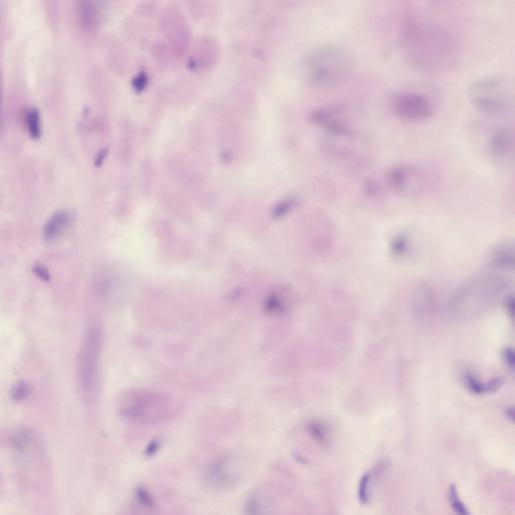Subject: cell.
<instances>
[{
  "label": "cell",
  "mask_w": 515,
  "mask_h": 515,
  "mask_svg": "<svg viewBox=\"0 0 515 515\" xmlns=\"http://www.w3.org/2000/svg\"><path fill=\"white\" fill-rule=\"evenodd\" d=\"M28 394H30V387L25 382H18L14 384L13 389H11V398L14 401H23L28 398Z\"/></svg>",
  "instance_id": "18"
},
{
  "label": "cell",
  "mask_w": 515,
  "mask_h": 515,
  "mask_svg": "<svg viewBox=\"0 0 515 515\" xmlns=\"http://www.w3.org/2000/svg\"><path fill=\"white\" fill-rule=\"evenodd\" d=\"M240 467L235 457L223 455L216 458L205 472V481L210 488L226 491L240 481Z\"/></svg>",
  "instance_id": "9"
},
{
  "label": "cell",
  "mask_w": 515,
  "mask_h": 515,
  "mask_svg": "<svg viewBox=\"0 0 515 515\" xmlns=\"http://www.w3.org/2000/svg\"><path fill=\"white\" fill-rule=\"evenodd\" d=\"M311 121L325 130L328 135L332 137H346L351 138L353 136V130L351 123L346 116L339 110L332 108H320L311 113Z\"/></svg>",
  "instance_id": "11"
},
{
  "label": "cell",
  "mask_w": 515,
  "mask_h": 515,
  "mask_svg": "<svg viewBox=\"0 0 515 515\" xmlns=\"http://www.w3.org/2000/svg\"><path fill=\"white\" fill-rule=\"evenodd\" d=\"M372 475L370 472H366L361 476L360 484H358V496L361 504H368L372 498Z\"/></svg>",
  "instance_id": "16"
},
{
  "label": "cell",
  "mask_w": 515,
  "mask_h": 515,
  "mask_svg": "<svg viewBox=\"0 0 515 515\" xmlns=\"http://www.w3.org/2000/svg\"><path fill=\"white\" fill-rule=\"evenodd\" d=\"M468 100L482 114L499 117L514 110V82L495 75L474 80L467 88Z\"/></svg>",
  "instance_id": "3"
},
{
  "label": "cell",
  "mask_w": 515,
  "mask_h": 515,
  "mask_svg": "<svg viewBox=\"0 0 515 515\" xmlns=\"http://www.w3.org/2000/svg\"><path fill=\"white\" fill-rule=\"evenodd\" d=\"M0 120H1V107H0Z\"/></svg>",
  "instance_id": "21"
},
{
  "label": "cell",
  "mask_w": 515,
  "mask_h": 515,
  "mask_svg": "<svg viewBox=\"0 0 515 515\" xmlns=\"http://www.w3.org/2000/svg\"><path fill=\"white\" fill-rule=\"evenodd\" d=\"M399 42L408 63L424 72L448 67L456 56V42L450 30L417 13L404 18Z\"/></svg>",
  "instance_id": "1"
},
{
  "label": "cell",
  "mask_w": 515,
  "mask_h": 515,
  "mask_svg": "<svg viewBox=\"0 0 515 515\" xmlns=\"http://www.w3.org/2000/svg\"><path fill=\"white\" fill-rule=\"evenodd\" d=\"M310 431L312 436H313L316 440L320 442V443H326V441H327V435H326V432L323 430V428L321 427L320 425H311Z\"/></svg>",
  "instance_id": "19"
},
{
  "label": "cell",
  "mask_w": 515,
  "mask_h": 515,
  "mask_svg": "<svg viewBox=\"0 0 515 515\" xmlns=\"http://www.w3.org/2000/svg\"><path fill=\"white\" fill-rule=\"evenodd\" d=\"M486 152L497 164L507 165L511 162L514 155V127L503 125L493 130L486 143Z\"/></svg>",
  "instance_id": "10"
},
{
  "label": "cell",
  "mask_w": 515,
  "mask_h": 515,
  "mask_svg": "<svg viewBox=\"0 0 515 515\" xmlns=\"http://www.w3.org/2000/svg\"><path fill=\"white\" fill-rule=\"evenodd\" d=\"M245 515H274L266 497L262 493L254 492L248 497L245 504Z\"/></svg>",
  "instance_id": "13"
},
{
  "label": "cell",
  "mask_w": 515,
  "mask_h": 515,
  "mask_svg": "<svg viewBox=\"0 0 515 515\" xmlns=\"http://www.w3.org/2000/svg\"><path fill=\"white\" fill-rule=\"evenodd\" d=\"M27 126L30 136L34 139H39L42 134L41 117L39 111L32 108L27 112Z\"/></svg>",
  "instance_id": "17"
},
{
  "label": "cell",
  "mask_w": 515,
  "mask_h": 515,
  "mask_svg": "<svg viewBox=\"0 0 515 515\" xmlns=\"http://www.w3.org/2000/svg\"><path fill=\"white\" fill-rule=\"evenodd\" d=\"M103 332L98 323H92L87 329L80 349L78 377L85 400L95 399L98 392L102 353Z\"/></svg>",
  "instance_id": "4"
},
{
  "label": "cell",
  "mask_w": 515,
  "mask_h": 515,
  "mask_svg": "<svg viewBox=\"0 0 515 515\" xmlns=\"http://www.w3.org/2000/svg\"><path fill=\"white\" fill-rule=\"evenodd\" d=\"M502 281L495 277H482L458 294L456 303L459 305L467 302V308L463 312H477L492 304L498 294L504 289Z\"/></svg>",
  "instance_id": "7"
},
{
  "label": "cell",
  "mask_w": 515,
  "mask_h": 515,
  "mask_svg": "<svg viewBox=\"0 0 515 515\" xmlns=\"http://www.w3.org/2000/svg\"><path fill=\"white\" fill-rule=\"evenodd\" d=\"M34 272L35 275H37V277L41 278L42 280H49V273L48 269H47L46 267L44 266V265L35 264L34 267Z\"/></svg>",
  "instance_id": "20"
},
{
  "label": "cell",
  "mask_w": 515,
  "mask_h": 515,
  "mask_svg": "<svg viewBox=\"0 0 515 515\" xmlns=\"http://www.w3.org/2000/svg\"><path fill=\"white\" fill-rule=\"evenodd\" d=\"M389 108L396 118L407 122H423L435 114L433 99L419 91L394 92L389 98Z\"/></svg>",
  "instance_id": "6"
},
{
  "label": "cell",
  "mask_w": 515,
  "mask_h": 515,
  "mask_svg": "<svg viewBox=\"0 0 515 515\" xmlns=\"http://www.w3.org/2000/svg\"><path fill=\"white\" fill-rule=\"evenodd\" d=\"M172 412L174 408L169 399L156 394H132L121 406L123 416L135 422H159L170 417Z\"/></svg>",
  "instance_id": "5"
},
{
  "label": "cell",
  "mask_w": 515,
  "mask_h": 515,
  "mask_svg": "<svg viewBox=\"0 0 515 515\" xmlns=\"http://www.w3.org/2000/svg\"><path fill=\"white\" fill-rule=\"evenodd\" d=\"M384 181L387 188L401 195L419 193L424 188V172L408 163H398L386 171Z\"/></svg>",
  "instance_id": "8"
},
{
  "label": "cell",
  "mask_w": 515,
  "mask_h": 515,
  "mask_svg": "<svg viewBox=\"0 0 515 515\" xmlns=\"http://www.w3.org/2000/svg\"><path fill=\"white\" fill-rule=\"evenodd\" d=\"M71 216L68 210H59L49 217L44 224V237L46 240L53 241L60 237L61 234L68 228L70 224Z\"/></svg>",
  "instance_id": "12"
},
{
  "label": "cell",
  "mask_w": 515,
  "mask_h": 515,
  "mask_svg": "<svg viewBox=\"0 0 515 515\" xmlns=\"http://www.w3.org/2000/svg\"><path fill=\"white\" fill-rule=\"evenodd\" d=\"M79 13L83 27L86 28L95 27L98 14H97L95 7L92 6V4L82 2L81 6H80Z\"/></svg>",
  "instance_id": "14"
},
{
  "label": "cell",
  "mask_w": 515,
  "mask_h": 515,
  "mask_svg": "<svg viewBox=\"0 0 515 515\" xmlns=\"http://www.w3.org/2000/svg\"><path fill=\"white\" fill-rule=\"evenodd\" d=\"M353 54L340 42H326L311 49L304 58L307 79L316 86H334L353 72Z\"/></svg>",
  "instance_id": "2"
},
{
  "label": "cell",
  "mask_w": 515,
  "mask_h": 515,
  "mask_svg": "<svg viewBox=\"0 0 515 515\" xmlns=\"http://www.w3.org/2000/svg\"><path fill=\"white\" fill-rule=\"evenodd\" d=\"M448 500L450 503L451 509L455 512L456 515H471L469 509H467L465 503L460 498L458 489L455 485L449 486Z\"/></svg>",
  "instance_id": "15"
}]
</instances>
